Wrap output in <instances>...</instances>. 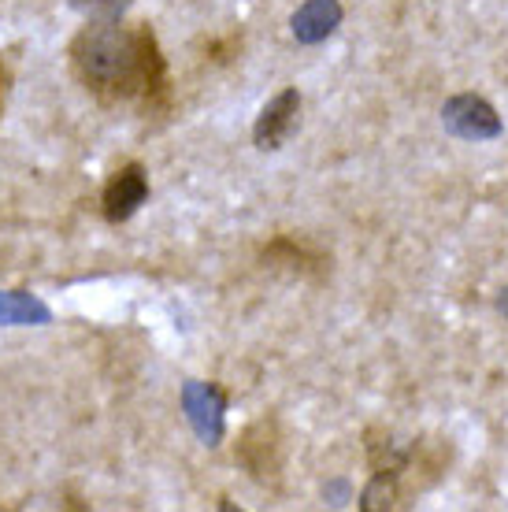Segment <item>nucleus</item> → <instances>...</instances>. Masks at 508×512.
Returning <instances> with one entry per match:
<instances>
[{
    "instance_id": "1",
    "label": "nucleus",
    "mask_w": 508,
    "mask_h": 512,
    "mask_svg": "<svg viewBox=\"0 0 508 512\" xmlns=\"http://www.w3.org/2000/svg\"><path fill=\"white\" fill-rule=\"evenodd\" d=\"M75 75L108 101H149L167 90V67L156 38L145 26H123L115 19L86 26L71 41Z\"/></svg>"
},
{
    "instance_id": "2",
    "label": "nucleus",
    "mask_w": 508,
    "mask_h": 512,
    "mask_svg": "<svg viewBox=\"0 0 508 512\" xmlns=\"http://www.w3.org/2000/svg\"><path fill=\"white\" fill-rule=\"evenodd\" d=\"M442 127L460 141H494L505 134L497 108L479 93H457L442 104Z\"/></svg>"
},
{
    "instance_id": "3",
    "label": "nucleus",
    "mask_w": 508,
    "mask_h": 512,
    "mask_svg": "<svg viewBox=\"0 0 508 512\" xmlns=\"http://www.w3.org/2000/svg\"><path fill=\"white\" fill-rule=\"evenodd\" d=\"M182 412L204 446L223 442V435H227V394L216 383H201V379L182 383Z\"/></svg>"
},
{
    "instance_id": "4",
    "label": "nucleus",
    "mask_w": 508,
    "mask_h": 512,
    "mask_svg": "<svg viewBox=\"0 0 508 512\" xmlns=\"http://www.w3.org/2000/svg\"><path fill=\"white\" fill-rule=\"evenodd\" d=\"M297 127H301V93L282 90L279 97H271V101L264 104V112L256 119V127H253L256 149L275 153V149H282V145L293 138Z\"/></svg>"
},
{
    "instance_id": "5",
    "label": "nucleus",
    "mask_w": 508,
    "mask_h": 512,
    "mask_svg": "<svg viewBox=\"0 0 508 512\" xmlns=\"http://www.w3.org/2000/svg\"><path fill=\"white\" fill-rule=\"evenodd\" d=\"M149 197V175L141 164H127L123 171H115L112 182L104 186V216L108 223H123L145 205Z\"/></svg>"
},
{
    "instance_id": "6",
    "label": "nucleus",
    "mask_w": 508,
    "mask_h": 512,
    "mask_svg": "<svg viewBox=\"0 0 508 512\" xmlns=\"http://www.w3.org/2000/svg\"><path fill=\"white\" fill-rule=\"evenodd\" d=\"M342 4L338 0H305L290 19V30L297 45H319L342 26Z\"/></svg>"
},
{
    "instance_id": "7",
    "label": "nucleus",
    "mask_w": 508,
    "mask_h": 512,
    "mask_svg": "<svg viewBox=\"0 0 508 512\" xmlns=\"http://www.w3.org/2000/svg\"><path fill=\"white\" fill-rule=\"evenodd\" d=\"M49 320L52 312L34 294L0 290V323H8V327H38V323H49Z\"/></svg>"
},
{
    "instance_id": "8",
    "label": "nucleus",
    "mask_w": 508,
    "mask_h": 512,
    "mask_svg": "<svg viewBox=\"0 0 508 512\" xmlns=\"http://www.w3.org/2000/svg\"><path fill=\"white\" fill-rule=\"evenodd\" d=\"M71 8L86 15H101V19H119L130 8V0H71Z\"/></svg>"
},
{
    "instance_id": "9",
    "label": "nucleus",
    "mask_w": 508,
    "mask_h": 512,
    "mask_svg": "<svg viewBox=\"0 0 508 512\" xmlns=\"http://www.w3.org/2000/svg\"><path fill=\"white\" fill-rule=\"evenodd\" d=\"M497 312H501V316L508 320V286L501 290V294H497Z\"/></svg>"
},
{
    "instance_id": "10",
    "label": "nucleus",
    "mask_w": 508,
    "mask_h": 512,
    "mask_svg": "<svg viewBox=\"0 0 508 512\" xmlns=\"http://www.w3.org/2000/svg\"><path fill=\"white\" fill-rule=\"evenodd\" d=\"M4 93H8V71L0 67V108H4Z\"/></svg>"
}]
</instances>
